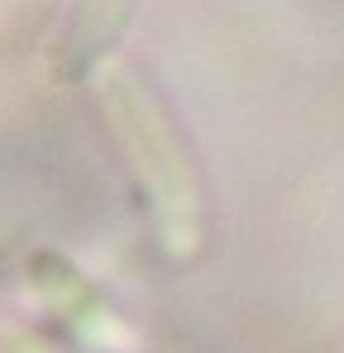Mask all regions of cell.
<instances>
[{"label":"cell","mask_w":344,"mask_h":353,"mask_svg":"<svg viewBox=\"0 0 344 353\" xmlns=\"http://www.w3.org/2000/svg\"><path fill=\"white\" fill-rule=\"evenodd\" d=\"M101 105L111 110V124L120 134V148L129 153L139 191L149 196L153 225L172 253L196 248V230H201V186L191 172V158L172 129L168 110L153 101L149 86H139L129 72H120L111 91L101 96Z\"/></svg>","instance_id":"1"},{"label":"cell","mask_w":344,"mask_h":353,"mask_svg":"<svg viewBox=\"0 0 344 353\" xmlns=\"http://www.w3.org/2000/svg\"><path fill=\"white\" fill-rule=\"evenodd\" d=\"M129 19V0H86L82 5V24H77V39L86 43V62L101 58L115 43V34L124 29Z\"/></svg>","instance_id":"2"}]
</instances>
